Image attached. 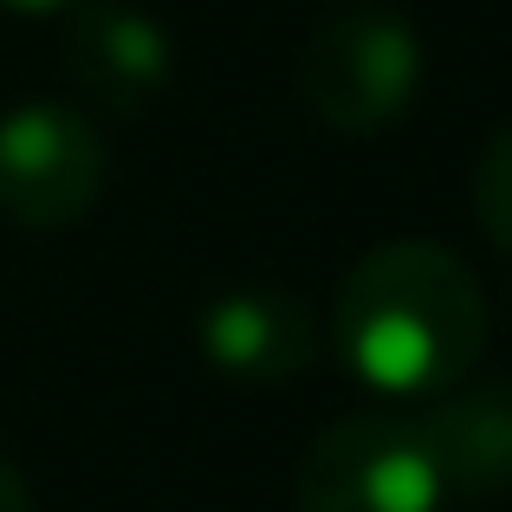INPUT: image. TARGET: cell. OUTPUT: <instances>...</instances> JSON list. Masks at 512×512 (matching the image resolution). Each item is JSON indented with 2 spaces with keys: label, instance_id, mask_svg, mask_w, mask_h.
Instances as JSON below:
<instances>
[{
  "label": "cell",
  "instance_id": "cell-1",
  "mask_svg": "<svg viewBox=\"0 0 512 512\" xmlns=\"http://www.w3.org/2000/svg\"><path fill=\"white\" fill-rule=\"evenodd\" d=\"M331 344L376 396H441L467 383L487 350V292L461 253L435 240H389L344 273Z\"/></svg>",
  "mask_w": 512,
  "mask_h": 512
},
{
  "label": "cell",
  "instance_id": "cell-2",
  "mask_svg": "<svg viewBox=\"0 0 512 512\" xmlns=\"http://www.w3.org/2000/svg\"><path fill=\"white\" fill-rule=\"evenodd\" d=\"M422 91V39L383 0L338 7L299 52V98L318 124L344 137H376L409 117Z\"/></svg>",
  "mask_w": 512,
  "mask_h": 512
},
{
  "label": "cell",
  "instance_id": "cell-3",
  "mask_svg": "<svg viewBox=\"0 0 512 512\" xmlns=\"http://www.w3.org/2000/svg\"><path fill=\"white\" fill-rule=\"evenodd\" d=\"M441 474L402 415H344L305 448L299 512H441Z\"/></svg>",
  "mask_w": 512,
  "mask_h": 512
},
{
  "label": "cell",
  "instance_id": "cell-4",
  "mask_svg": "<svg viewBox=\"0 0 512 512\" xmlns=\"http://www.w3.org/2000/svg\"><path fill=\"white\" fill-rule=\"evenodd\" d=\"M104 195V137L72 104H13L0 111V214L13 227H72Z\"/></svg>",
  "mask_w": 512,
  "mask_h": 512
},
{
  "label": "cell",
  "instance_id": "cell-5",
  "mask_svg": "<svg viewBox=\"0 0 512 512\" xmlns=\"http://www.w3.org/2000/svg\"><path fill=\"white\" fill-rule=\"evenodd\" d=\"M72 85L85 91L98 111L137 117L150 111L175 78V46L169 33L137 7H117V0H85L72 20Z\"/></svg>",
  "mask_w": 512,
  "mask_h": 512
},
{
  "label": "cell",
  "instance_id": "cell-6",
  "mask_svg": "<svg viewBox=\"0 0 512 512\" xmlns=\"http://www.w3.org/2000/svg\"><path fill=\"white\" fill-rule=\"evenodd\" d=\"M195 338H201V357L221 376H240V383H286V376H305L318 363L312 305L273 286L221 292L201 312Z\"/></svg>",
  "mask_w": 512,
  "mask_h": 512
},
{
  "label": "cell",
  "instance_id": "cell-7",
  "mask_svg": "<svg viewBox=\"0 0 512 512\" xmlns=\"http://www.w3.org/2000/svg\"><path fill=\"white\" fill-rule=\"evenodd\" d=\"M422 448L441 474V493L487 500L512 487V383H454L422 415Z\"/></svg>",
  "mask_w": 512,
  "mask_h": 512
},
{
  "label": "cell",
  "instance_id": "cell-8",
  "mask_svg": "<svg viewBox=\"0 0 512 512\" xmlns=\"http://www.w3.org/2000/svg\"><path fill=\"white\" fill-rule=\"evenodd\" d=\"M474 214H480L493 247L512 253V124L487 143V156L474 169Z\"/></svg>",
  "mask_w": 512,
  "mask_h": 512
},
{
  "label": "cell",
  "instance_id": "cell-9",
  "mask_svg": "<svg viewBox=\"0 0 512 512\" xmlns=\"http://www.w3.org/2000/svg\"><path fill=\"white\" fill-rule=\"evenodd\" d=\"M0 512H33V493H26V480H20V467L0 454Z\"/></svg>",
  "mask_w": 512,
  "mask_h": 512
},
{
  "label": "cell",
  "instance_id": "cell-10",
  "mask_svg": "<svg viewBox=\"0 0 512 512\" xmlns=\"http://www.w3.org/2000/svg\"><path fill=\"white\" fill-rule=\"evenodd\" d=\"M7 13H59V7H85V0H0Z\"/></svg>",
  "mask_w": 512,
  "mask_h": 512
}]
</instances>
